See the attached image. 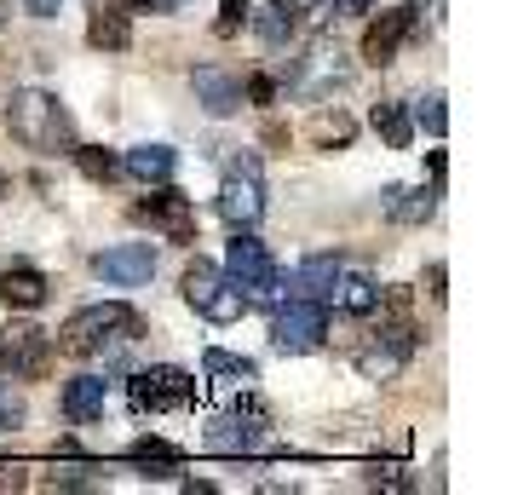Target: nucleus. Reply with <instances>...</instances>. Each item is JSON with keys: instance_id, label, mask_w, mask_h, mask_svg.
I'll return each instance as SVG.
<instances>
[{"instance_id": "f257e3e1", "label": "nucleus", "mask_w": 512, "mask_h": 495, "mask_svg": "<svg viewBox=\"0 0 512 495\" xmlns=\"http://www.w3.org/2000/svg\"><path fill=\"white\" fill-rule=\"evenodd\" d=\"M6 127H12V139L24 144V150H41V156H70L75 150L70 110H64L52 93H41V87L12 93V104H6Z\"/></svg>"}, {"instance_id": "f03ea898", "label": "nucleus", "mask_w": 512, "mask_h": 495, "mask_svg": "<svg viewBox=\"0 0 512 495\" xmlns=\"http://www.w3.org/2000/svg\"><path fill=\"white\" fill-rule=\"evenodd\" d=\"M144 334V317L133 306H121V300H98V306H81L58 329V352L70 357H104L116 352V346H127V340H139Z\"/></svg>"}, {"instance_id": "7ed1b4c3", "label": "nucleus", "mask_w": 512, "mask_h": 495, "mask_svg": "<svg viewBox=\"0 0 512 495\" xmlns=\"http://www.w3.org/2000/svg\"><path fill=\"white\" fill-rule=\"evenodd\" d=\"M225 277H231L248 300H277V288H282V271H277V260H271V248H265L248 225L236 231L231 254H225Z\"/></svg>"}, {"instance_id": "20e7f679", "label": "nucleus", "mask_w": 512, "mask_h": 495, "mask_svg": "<svg viewBox=\"0 0 512 495\" xmlns=\"http://www.w3.org/2000/svg\"><path fill=\"white\" fill-rule=\"evenodd\" d=\"M185 300H190V311H202V317H208V323H236V317H242V311H248V294H242V288L231 283V277H225V271H219V265H208V260H196L185 271Z\"/></svg>"}, {"instance_id": "39448f33", "label": "nucleus", "mask_w": 512, "mask_h": 495, "mask_svg": "<svg viewBox=\"0 0 512 495\" xmlns=\"http://www.w3.org/2000/svg\"><path fill=\"white\" fill-rule=\"evenodd\" d=\"M415 323H409V311H397L392 323H380V329L357 346V369L369 380H392V375H403V363L415 357Z\"/></svg>"}, {"instance_id": "423d86ee", "label": "nucleus", "mask_w": 512, "mask_h": 495, "mask_svg": "<svg viewBox=\"0 0 512 495\" xmlns=\"http://www.w3.org/2000/svg\"><path fill=\"white\" fill-rule=\"evenodd\" d=\"M58 357V340L35 323H6L0 329V375L12 380H41Z\"/></svg>"}, {"instance_id": "0eeeda50", "label": "nucleus", "mask_w": 512, "mask_h": 495, "mask_svg": "<svg viewBox=\"0 0 512 495\" xmlns=\"http://www.w3.org/2000/svg\"><path fill=\"white\" fill-rule=\"evenodd\" d=\"M127 392H133V409H144V415H173V409L196 403V380L173 363H156V369H139Z\"/></svg>"}, {"instance_id": "6e6552de", "label": "nucleus", "mask_w": 512, "mask_h": 495, "mask_svg": "<svg viewBox=\"0 0 512 495\" xmlns=\"http://www.w3.org/2000/svg\"><path fill=\"white\" fill-rule=\"evenodd\" d=\"M323 334H328V311H323V300H305V294H294V300L271 317V346H277V352H294V357L317 352Z\"/></svg>"}, {"instance_id": "1a4fd4ad", "label": "nucleus", "mask_w": 512, "mask_h": 495, "mask_svg": "<svg viewBox=\"0 0 512 495\" xmlns=\"http://www.w3.org/2000/svg\"><path fill=\"white\" fill-rule=\"evenodd\" d=\"M133 219L150 225V231H162L167 242H190V236H196V202H190L185 190H173V185L150 190L139 208H133Z\"/></svg>"}, {"instance_id": "9d476101", "label": "nucleus", "mask_w": 512, "mask_h": 495, "mask_svg": "<svg viewBox=\"0 0 512 495\" xmlns=\"http://www.w3.org/2000/svg\"><path fill=\"white\" fill-rule=\"evenodd\" d=\"M219 213L231 219L236 231H242V225H259V213H265L259 156H236V162H231V173H225V190H219Z\"/></svg>"}, {"instance_id": "9b49d317", "label": "nucleus", "mask_w": 512, "mask_h": 495, "mask_svg": "<svg viewBox=\"0 0 512 495\" xmlns=\"http://www.w3.org/2000/svg\"><path fill=\"white\" fill-rule=\"evenodd\" d=\"M420 24H415V6H392V12H380L369 24V35H363V58H369L374 70H386V64H397V52H403V41H415Z\"/></svg>"}, {"instance_id": "f8f14e48", "label": "nucleus", "mask_w": 512, "mask_h": 495, "mask_svg": "<svg viewBox=\"0 0 512 495\" xmlns=\"http://www.w3.org/2000/svg\"><path fill=\"white\" fill-rule=\"evenodd\" d=\"M93 271L104 277V283L116 288H139L156 277V254H150V242H121V248H110V254H98Z\"/></svg>"}, {"instance_id": "ddd939ff", "label": "nucleus", "mask_w": 512, "mask_h": 495, "mask_svg": "<svg viewBox=\"0 0 512 495\" xmlns=\"http://www.w3.org/2000/svg\"><path fill=\"white\" fill-rule=\"evenodd\" d=\"M87 41H93L98 52H127V47H133V24H127V12H121L116 0H93Z\"/></svg>"}, {"instance_id": "4468645a", "label": "nucleus", "mask_w": 512, "mask_h": 495, "mask_svg": "<svg viewBox=\"0 0 512 495\" xmlns=\"http://www.w3.org/2000/svg\"><path fill=\"white\" fill-rule=\"evenodd\" d=\"M208 444L213 449H259L265 444V415L259 409H248V415H219V421L208 426Z\"/></svg>"}, {"instance_id": "2eb2a0df", "label": "nucleus", "mask_w": 512, "mask_h": 495, "mask_svg": "<svg viewBox=\"0 0 512 495\" xmlns=\"http://www.w3.org/2000/svg\"><path fill=\"white\" fill-rule=\"evenodd\" d=\"M190 81H196V98H202V110H208V116H236V110H242V81H231L225 70L202 64Z\"/></svg>"}, {"instance_id": "dca6fc26", "label": "nucleus", "mask_w": 512, "mask_h": 495, "mask_svg": "<svg viewBox=\"0 0 512 495\" xmlns=\"http://www.w3.org/2000/svg\"><path fill=\"white\" fill-rule=\"evenodd\" d=\"M323 306L346 311V317H369V311H380V288H374L369 277H363V271H340V277H334V288H328Z\"/></svg>"}, {"instance_id": "f3484780", "label": "nucleus", "mask_w": 512, "mask_h": 495, "mask_svg": "<svg viewBox=\"0 0 512 495\" xmlns=\"http://www.w3.org/2000/svg\"><path fill=\"white\" fill-rule=\"evenodd\" d=\"M173 167H179V150H173V144H139V150L121 156V173H133L144 185H167Z\"/></svg>"}, {"instance_id": "a211bd4d", "label": "nucleus", "mask_w": 512, "mask_h": 495, "mask_svg": "<svg viewBox=\"0 0 512 495\" xmlns=\"http://www.w3.org/2000/svg\"><path fill=\"white\" fill-rule=\"evenodd\" d=\"M104 403H110V392H104V380L98 375H75L70 386H64V415H70L75 426L104 421Z\"/></svg>"}, {"instance_id": "6ab92c4d", "label": "nucleus", "mask_w": 512, "mask_h": 495, "mask_svg": "<svg viewBox=\"0 0 512 495\" xmlns=\"http://www.w3.org/2000/svg\"><path fill=\"white\" fill-rule=\"evenodd\" d=\"M47 277H41V271H35V265H12V271H6V277H0V300H6V306L12 311H35V306H47Z\"/></svg>"}, {"instance_id": "aec40b11", "label": "nucleus", "mask_w": 512, "mask_h": 495, "mask_svg": "<svg viewBox=\"0 0 512 495\" xmlns=\"http://www.w3.org/2000/svg\"><path fill=\"white\" fill-rule=\"evenodd\" d=\"M386 213L397 225H426L438 213V190H409V185H392L386 190Z\"/></svg>"}, {"instance_id": "412c9836", "label": "nucleus", "mask_w": 512, "mask_h": 495, "mask_svg": "<svg viewBox=\"0 0 512 495\" xmlns=\"http://www.w3.org/2000/svg\"><path fill=\"white\" fill-rule=\"evenodd\" d=\"M202 369H208V380H213V386H231V392H236V386L248 392V386L259 380V369L248 363V357H236V352H219V346H213V352L202 357Z\"/></svg>"}, {"instance_id": "4be33fe9", "label": "nucleus", "mask_w": 512, "mask_h": 495, "mask_svg": "<svg viewBox=\"0 0 512 495\" xmlns=\"http://www.w3.org/2000/svg\"><path fill=\"white\" fill-rule=\"evenodd\" d=\"M374 133L392 144V150H409V139H415V121H409V110H403L397 98H380V104H374Z\"/></svg>"}, {"instance_id": "5701e85b", "label": "nucleus", "mask_w": 512, "mask_h": 495, "mask_svg": "<svg viewBox=\"0 0 512 495\" xmlns=\"http://www.w3.org/2000/svg\"><path fill=\"white\" fill-rule=\"evenodd\" d=\"M334 277H340V260H328V254H317V260H305L300 271H294V288H300L305 300H328V288H334Z\"/></svg>"}, {"instance_id": "b1692460", "label": "nucleus", "mask_w": 512, "mask_h": 495, "mask_svg": "<svg viewBox=\"0 0 512 495\" xmlns=\"http://www.w3.org/2000/svg\"><path fill=\"white\" fill-rule=\"evenodd\" d=\"M70 156H75V167H81L93 185H110V179H121V156H110L104 144H75Z\"/></svg>"}, {"instance_id": "393cba45", "label": "nucleus", "mask_w": 512, "mask_h": 495, "mask_svg": "<svg viewBox=\"0 0 512 495\" xmlns=\"http://www.w3.org/2000/svg\"><path fill=\"white\" fill-rule=\"evenodd\" d=\"M133 461H139V467H156L150 478H162V472L179 467V455H173V449H167L162 438H139V444H133Z\"/></svg>"}, {"instance_id": "a878e982", "label": "nucleus", "mask_w": 512, "mask_h": 495, "mask_svg": "<svg viewBox=\"0 0 512 495\" xmlns=\"http://www.w3.org/2000/svg\"><path fill=\"white\" fill-rule=\"evenodd\" d=\"M351 133H357V127H351V116H340V110L311 121V139L323 144V150H334V144H351Z\"/></svg>"}, {"instance_id": "bb28decb", "label": "nucleus", "mask_w": 512, "mask_h": 495, "mask_svg": "<svg viewBox=\"0 0 512 495\" xmlns=\"http://www.w3.org/2000/svg\"><path fill=\"white\" fill-rule=\"evenodd\" d=\"M415 121L426 127V133H443V127H449V116H443V93L415 98Z\"/></svg>"}, {"instance_id": "cd10ccee", "label": "nucleus", "mask_w": 512, "mask_h": 495, "mask_svg": "<svg viewBox=\"0 0 512 495\" xmlns=\"http://www.w3.org/2000/svg\"><path fill=\"white\" fill-rule=\"evenodd\" d=\"M242 18H248V0H219V24H213V35L231 41L236 29H242Z\"/></svg>"}, {"instance_id": "c85d7f7f", "label": "nucleus", "mask_w": 512, "mask_h": 495, "mask_svg": "<svg viewBox=\"0 0 512 495\" xmlns=\"http://www.w3.org/2000/svg\"><path fill=\"white\" fill-rule=\"evenodd\" d=\"M259 41H271V47L294 41V18H288V12H265V18H259Z\"/></svg>"}, {"instance_id": "c756f323", "label": "nucleus", "mask_w": 512, "mask_h": 495, "mask_svg": "<svg viewBox=\"0 0 512 495\" xmlns=\"http://www.w3.org/2000/svg\"><path fill=\"white\" fill-rule=\"evenodd\" d=\"M24 398L12 392V386H0V432H12V426H24Z\"/></svg>"}, {"instance_id": "7c9ffc66", "label": "nucleus", "mask_w": 512, "mask_h": 495, "mask_svg": "<svg viewBox=\"0 0 512 495\" xmlns=\"http://www.w3.org/2000/svg\"><path fill=\"white\" fill-rule=\"evenodd\" d=\"M248 98H254V104H277V75H254V81H248Z\"/></svg>"}, {"instance_id": "2f4dec72", "label": "nucleus", "mask_w": 512, "mask_h": 495, "mask_svg": "<svg viewBox=\"0 0 512 495\" xmlns=\"http://www.w3.org/2000/svg\"><path fill=\"white\" fill-rule=\"evenodd\" d=\"M277 12H288V18H317L323 12V0H271Z\"/></svg>"}, {"instance_id": "473e14b6", "label": "nucleus", "mask_w": 512, "mask_h": 495, "mask_svg": "<svg viewBox=\"0 0 512 495\" xmlns=\"http://www.w3.org/2000/svg\"><path fill=\"white\" fill-rule=\"evenodd\" d=\"M334 12H351V18H363V12H374V0H328Z\"/></svg>"}, {"instance_id": "72a5a7b5", "label": "nucleus", "mask_w": 512, "mask_h": 495, "mask_svg": "<svg viewBox=\"0 0 512 495\" xmlns=\"http://www.w3.org/2000/svg\"><path fill=\"white\" fill-rule=\"evenodd\" d=\"M426 283H432V300L443 306V300H449V288H443V265H432V271H426Z\"/></svg>"}, {"instance_id": "f704fd0d", "label": "nucleus", "mask_w": 512, "mask_h": 495, "mask_svg": "<svg viewBox=\"0 0 512 495\" xmlns=\"http://www.w3.org/2000/svg\"><path fill=\"white\" fill-rule=\"evenodd\" d=\"M29 12H35V18H58V6H64V0H24Z\"/></svg>"}, {"instance_id": "c9c22d12", "label": "nucleus", "mask_w": 512, "mask_h": 495, "mask_svg": "<svg viewBox=\"0 0 512 495\" xmlns=\"http://www.w3.org/2000/svg\"><path fill=\"white\" fill-rule=\"evenodd\" d=\"M127 6H133V12H167L173 0H127Z\"/></svg>"}, {"instance_id": "e433bc0d", "label": "nucleus", "mask_w": 512, "mask_h": 495, "mask_svg": "<svg viewBox=\"0 0 512 495\" xmlns=\"http://www.w3.org/2000/svg\"><path fill=\"white\" fill-rule=\"evenodd\" d=\"M426 167H432V179H438V190H443V167H449V162H443V150H432V156H426Z\"/></svg>"}, {"instance_id": "4c0bfd02", "label": "nucleus", "mask_w": 512, "mask_h": 495, "mask_svg": "<svg viewBox=\"0 0 512 495\" xmlns=\"http://www.w3.org/2000/svg\"><path fill=\"white\" fill-rule=\"evenodd\" d=\"M0 196H6V173H0Z\"/></svg>"}, {"instance_id": "58836bf2", "label": "nucleus", "mask_w": 512, "mask_h": 495, "mask_svg": "<svg viewBox=\"0 0 512 495\" xmlns=\"http://www.w3.org/2000/svg\"><path fill=\"white\" fill-rule=\"evenodd\" d=\"M173 6H179V0H173Z\"/></svg>"}]
</instances>
